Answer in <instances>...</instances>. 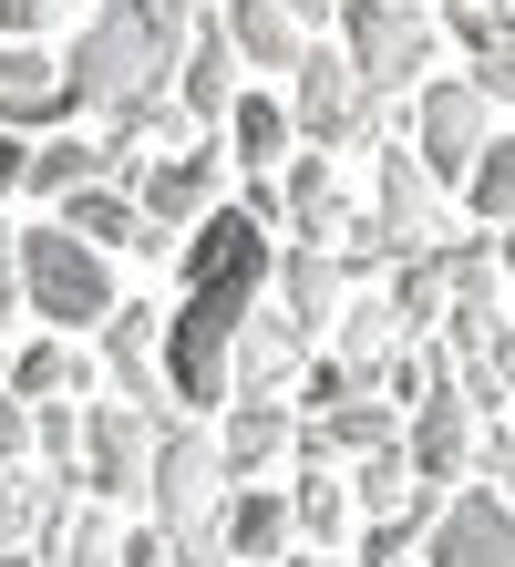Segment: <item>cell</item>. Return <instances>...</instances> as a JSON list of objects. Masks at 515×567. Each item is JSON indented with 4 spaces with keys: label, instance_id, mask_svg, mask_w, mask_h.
<instances>
[{
    "label": "cell",
    "instance_id": "cell-1",
    "mask_svg": "<svg viewBox=\"0 0 515 567\" xmlns=\"http://www.w3.org/2000/svg\"><path fill=\"white\" fill-rule=\"evenodd\" d=\"M268 269H279V248L237 207L186 227V310L165 320V403H186V413L227 403V351H237V330L258 320Z\"/></svg>",
    "mask_w": 515,
    "mask_h": 567
},
{
    "label": "cell",
    "instance_id": "cell-2",
    "mask_svg": "<svg viewBox=\"0 0 515 567\" xmlns=\"http://www.w3.org/2000/svg\"><path fill=\"white\" fill-rule=\"evenodd\" d=\"M206 11H176V0H93L83 42L62 52V93H73V114H134L155 104V93H176V62H186V31Z\"/></svg>",
    "mask_w": 515,
    "mask_h": 567
},
{
    "label": "cell",
    "instance_id": "cell-3",
    "mask_svg": "<svg viewBox=\"0 0 515 567\" xmlns=\"http://www.w3.org/2000/svg\"><path fill=\"white\" fill-rule=\"evenodd\" d=\"M227 495H237V485H227L217 433L165 413V433H155V475H145V506H155V537L176 547V567H206V537H217Z\"/></svg>",
    "mask_w": 515,
    "mask_h": 567
},
{
    "label": "cell",
    "instance_id": "cell-4",
    "mask_svg": "<svg viewBox=\"0 0 515 567\" xmlns=\"http://www.w3.org/2000/svg\"><path fill=\"white\" fill-rule=\"evenodd\" d=\"M21 310L52 320L62 341H93V330L114 320V269H103V248H83L62 217L21 227Z\"/></svg>",
    "mask_w": 515,
    "mask_h": 567
},
{
    "label": "cell",
    "instance_id": "cell-5",
    "mask_svg": "<svg viewBox=\"0 0 515 567\" xmlns=\"http://www.w3.org/2000/svg\"><path fill=\"white\" fill-rule=\"evenodd\" d=\"M340 52H351V73L382 93V104H412V93L433 83L443 21L423 0H340Z\"/></svg>",
    "mask_w": 515,
    "mask_h": 567
},
{
    "label": "cell",
    "instance_id": "cell-6",
    "mask_svg": "<svg viewBox=\"0 0 515 567\" xmlns=\"http://www.w3.org/2000/svg\"><path fill=\"white\" fill-rule=\"evenodd\" d=\"M402 124V104H382V93H371L361 73H351V52H320L309 42V62L289 73V135L299 145H371V135H392Z\"/></svg>",
    "mask_w": 515,
    "mask_h": 567
},
{
    "label": "cell",
    "instance_id": "cell-7",
    "mask_svg": "<svg viewBox=\"0 0 515 567\" xmlns=\"http://www.w3.org/2000/svg\"><path fill=\"white\" fill-rule=\"evenodd\" d=\"M155 413H134V403H83V495L93 506H134L145 495V475H155Z\"/></svg>",
    "mask_w": 515,
    "mask_h": 567
},
{
    "label": "cell",
    "instance_id": "cell-8",
    "mask_svg": "<svg viewBox=\"0 0 515 567\" xmlns=\"http://www.w3.org/2000/svg\"><path fill=\"white\" fill-rule=\"evenodd\" d=\"M485 145H495V124H485V93H474L464 73L412 93V155H423V176H433V186H464Z\"/></svg>",
    "mask_w": 515,
    "mask_h": 567
},
{
    "label": "cell",
    "instance_id": "cell-9",
    "mask_svg": "<svg viewBox=\"0 0 515 567\" xmlns=\"http://www.w3.org/2000/svg\"><path fill=\"white\" fill-rule=\"evenodd\" d=\"M402 454H412V475L454 495V475H474V454H485V413H474V392L464 382H443L423 392V403L402 413Z\"/></svg>",
    "mask_w": 515,
    "mask_h": 567
},
{
    "label": "cell",
    "instance_id": "cell-10",
    "mask_svg": "<svg viewBox=\"0 0 515 567\" xmlns=\"http://www.w3.org/2000/svg\"><path fill=\"white\" fill-rule=\"evenodd\" d=\"M217 186H227V145H196V155H165L134 176V207H145V227L165 248H186L196 217H217Z\"/></svg>",
    "mask_w": 515,
    "mask_h": 567
},
{
    "label": "cell",
    "instance_id": "cell-11",
    "mask_svg": "<svg viewBox=\"0 0 515 567\" xmlns=\"http://www.w3.org/2000/svg\"><path fill=\"white\" fill-rule=\"evenodd\" d=\"M412 567H515V506L505 495H443Z\"/></svg>",
    "mask_w": 515,
    "mask_h": 567
},
{
    "label": "cell",
    "instance_id": "cell-12",
    "mask_svg": "<svg viewBox=\"0 0 515 567\" xmlns=\"http://www.w3.org/2000/svg\"><path fill=\"white\" fill-rule=\"evenodd\" d=\"M155 299H114V320L93 330V361H103V382H114V403H134V413H155L165 423V372H155Z\"/></svg>",
    "mask_w": 515,
    "mask_h": 567
},
{
    "label": "cell",
    "instance_id": "cell-13",
    "mask_svg": "<svg viewBox=\"0 0 515 567\" xmlns=\"http://www.w3.org/2000/svg\"><path fill=\"white\" fill-rule=\"evenodd\" d=\"M371 217H382V238H392V269L443 248V186L423 176L412 145H382V207H371Z\"/></svg>",
    "mask_w": 515,
    "mask_h": 567
},
{
    "label": "cell",
    "instance_id": "cell-14",
    "mask_svg": "<svg viewBox=\"0 0 515 567\" xmlns=\"http://www.w3.org/2000/svg\"><path fill=\"white\" fill-rule=\"evenodd\" d=\"M52 124H73V93H62V52L11 42V52H0V135H31V145H42Z\"/></svg>",
    "mask_w": 515,
    "mask_h": 567
},
{
    "label": "cell",
    "instance_id": "cell-15",
    "mask_svg": "<svg viewBox=\"0 0 515 567\" xmlns=\"http://www.w3.org/2000/svg\"><path fill=\"white\" fill-rule=\"evenodd\" d=\"M268 289H279V320L299 330V341H320V330L340 320V310H351V269H340V258L330 248H279V269H268Z\"/></svg>",
    "mask_w": 515,
    "mask_h": 567
},
{
    "label": "cell",
    "instance_id": "cell-16",
    "mask_svg": "<svg viewBox=\"0 0 515 567\" xmlns=\"http://www.w3.org/2000/svg\"><path fill=\"white\" fill-rule=\"evenodd\" d=\"M299 330L279 320V310H258L248 330H237V351H227V403H279V382L299 372Z\"/></svg>",
    "mask_w": 515,
    "mask_h": 567
},
{
    "label": "cell",
    "instance_id": "cell-17",
    "mask_svg": "<svg viewBox=\"0 0 515 567\" xmlns=\"http://www.w3.org/2000/svg\"><path fill=\"white\" fill-rule=\"evenodd\" d=\"M176 104L217 135L227 104H237V42H227V21H196L186 31V62H176Z\"/></svg>",
    "mask_w": 515,
    "mask_h": 567
},
{
    "label": "cell",
    "instance_id": "cell-18",
    "mask_svg": "<svg viewBox=\"0 0 515 567\" xmlns=\"http://www.w3.org/2000/svg\"><path fill=\"white\" fill-rule=\"evenodd\" d=\"M52 217L73 227L83 248H103V258H114V248H145V258H165V238L145 227V207H134V186H83V196H62Z\"/></svg>",
    "mask_w": 515,
    "mask_h": 567
},
{
    "label": "cell",
    "instance_id": "cell-19",
    "mask_svg": "<svg viewBox=\"0 0 515 567\" xmlns=\"http://www.w3.org/2000/svg\"><path fill=\"white\" fill-rule=\"evenodd\" d=\"M289 495H268V485H237L227 495V516H217V547H227V567H279L289 557Z\"/></svg>",
    "mask_w": 515,
    "mask_h": 567
},
{
    "label": "cell",
    "instance_id": "cell-20",
    "mask_svg": "<svg viewBox=\"0 0 515 567\" xmlns=\"http://www.w3.org/2000/svg\"><path fill=\"white\" fill-rule=\"evenodd\" d=\"M62 516H73V485H62V475H21V464H0V557H31Z\"/></svg>",
    "mask_w": 515,
    "mask_h": 567
},
{
    "label": "cell",
    "instance_id": "cell-21",
    "mask_svg": "<svg viewBox=\"0 0 515 567\" xmlns=\"http://www.w3.org/2000/svg\"><path fill=\"white\" fill-rule=\"evenodd\" d=\"M217 21H227L237 62H258V73H299V62H309V31H299L289 0H227Z\"/></svg>",
    "mask_w": 515,
    "mask_h": 567
},
{
    "label": "cell",
    "instance_id": "cell-22",
    "mask_svg": "<svg viewBox=\"0 0 515 567\" xmlns=\"http://www.w3.org/2000/svg\"><path fill=\"white\" fill-rule=\"evenodd\" d=\"M93 382H103V361L83 341H62V330H52V341H31V351H11V392H21L31 413H42V403H83Z\"/></svg>",
    "mask_w": 515,
    "mask_h": 567
},
{
    "label": "cell",
    "instance_id": "cell-23",
    "mask_svg": "<svg viewBox=\"0 0 515 567\" xmlns=\"http://www.w3.org/2000/svg\"><path fill=\"white\" fill-rule=\"evenodd\" d=\"M217 454H227V485H248V475H268L279 454H299L289 403H237V413L217 423Z\"/></svg>",
    "mask_w": 515,
    "mask_h": 567
},
{
    "label": "cell",
    "instance_id": "cell-24",
    "mask_svg": "<svg viewBox=\"0 0 515 567\" xmlns=\"http://www.w3.org/2000/svg\"><path fill=\"white\" fill-rule=\"evenodd\" d=\"M227 145H237V176H279V165L299 155L289 104H268V93H237V104H227Z\"/></svg>",
    "mask_w": 515,
    "mask_h": 567
},
{
    "label": "cell",
    "instance_id": "cell-25",
    "mask_svg": "<svg viewBox=\"0 0 515 567\" xmlns=\"http://www.w3.org/2000/svg\"><path fill=\"white\" fill-rule=\"evenodd\" d=\"M330 341H340L330 361H351L361 382H382V361H392V351L412 341V330H402V310H392V299H351V310L330 320Z\"/></svg>",
    "mask_w": 515,
    "mask_h": 567
},
{
    "label": "cell",
    "instance_id": "cell-26",
    "mask_svg": "<svg viewBox=\"0 0 515 567\" xmlns=\"http://www.w3.org/2000/svg\"><path fill=\"white\" fill-rule=\"evenodd\" d=\"M289 526L309 547H340V526H351V485L330 475V464H299V485H289Z\"/></svg>",
    "mask_w": 515,
    "mask_h": 567
},
{
    "label": "cell",
    "instance_id": "cell-27",
    "mask_svg": "<svg viewBox=\"0 0 515 567\" xmlns=\"http://www.w3.org/2000/svg\"><path fill=\"white\" fill-rule=\"evenodd\" d=\"M42 547H52V567H124V526H114V506H73Z\"/></svg>",
    "mask_w": 515,
    "mask_h": 567
},
{
    "label": "cell",
    "instance_id": "cell-28",
    "mask_svg": "<svg viewBox=\"0 0 515 567\" xmlns=\"http://www.w3.org/2000/svg\"><path fill=\"white\" fill-rule=\"evenodd\" d=\"M83 186H103V145H31V176H21V196L62 207V196H83Z\"/></svg>",
    "mask_w": 515,
    "mask_h": 567
},
{
    "label": "cell",
    "instance_id": "cell-29",
    "mask_svg": "<svg viewBox=\"0 0 515 567\" xmlns=\"http://www.w3.org/2000/svg\"><path fill=\"white\" fill-rule=\"evenodd\" d=\"M412 495H423V475H412V454H402V444L361 454V475H351V506H361V516H402Z\"/></svg>",
    "mask_w": 515,
    "mask_h": 567
},
{
    "label": "cell",
    "instance_id": "cell-30",
    "mask_svg": "<svg viewBox=\"0 0 515 567\" xmlns=\"http://www.w3.org/2000/svg\"><path fill=\"white\" fill-rule=\"evenodd\" d=\"M464 196H474V217H485V227H515V135H495L485 155H474Z\"/></svg>",
    "mask_w": 515,
    "mask_h": 567
},
{
    "label": "cell",
    "instance_id": "cell-31",
    "mask_svg": "<svg viewBox=\"0 0 515 567\" xmlns=\"http://www.w3.org/2000/svg\"><path fill=\"white\" fill-rule=\"evenodd\" d=\"M31 464L73 485V464H83V403H42V413H31Z\"/></svg>",
    "mask_w": 515,
    "mask_h": 567
},
{
    "label": "cell",
    "instance_id": "cell-32",
    "mask_svg": "<svg viewBox=\"0 0 515 567\" xmlns=\"http://www.w3.org/2000/svg\"><path fill=\"white\" fill-rule=\"evenodd\" d=\"M443 31H454L474 62H485V52H515V0H454V11H443Z\"/></svg>",
    "mask_w": 515,
    "mask_h": 567
},
{
    "label": "cell",
    "instance_id": "cell-33",
    "mask_svg": "<svg viewBox=\"0 0 515 567\" xmlns=\"http://www.w3.org/2000/svg\"><path fill=\"white\" fill-rule=\"evenodd\" d=\"M21 330V227H0V341Z\"/></svg>",
    "mask_w": 515,
    "mask_h": 567
},
{
    "label": "cell",
    "instance_id": "cell-34",
    "mask_svg": "<svg viewBox=\"0 0 515 567\" xmlns=\"http://www.w3.org/2000/svg\"><path fill=\"white\" fill-rule=\"evenodd\" d=\"M0 464H31V403L0 382Z\"/></svg>",
    "mask_w": 515,
    "mask_h": 567
},
{
    "label": "cell",
    "instance_id": "cell-35",
    "mask_svg": "<svg viewBox=\"0 0 515 567\" xmlns=\"http://www.w3.org/2000/svg\"><path fill=\"white\" fill-rule=\"evenodd\" d=\"M52 11H62V0H0V42H42Z\"/></svg>",
    "mask_w": 515,
    "mask_h": 567
},
{
    "label": "cell",
    "instance_id": "cell-36",
    "mask_svg": "<svg viewBox=\"0 0 515 567\" xmlns=\"http://www.w3.org/2000/svg\"><path fill=\"white\" fill-rule=\"evenodd\" d=\"M474 464H485V495L515 506V433H485V454H474Z\"/></svg>",
    "mask_w": 515,
    "mask_h": 567
},
{
    "label": "cell",
    "instance_id": "cell-37",
    "mask_svg": "<svg viewBox=\"0 0 515 567\" xmlns=\"http://www.w3.org/2000/svg\"><path fill=\"white\" fill-rule=\"evenodd\" d=\"M474 93H485V104H515V52H485V62H474V73H464Z\"/></svg>",
    "mask_w": 515,
    "mask_h": 567
},
{
    "label": "cell",
    "instance_id": "cell-38",
    "mask_svg": "<svg viewBox=\"0 0 515 567\" xmlns=\"http://www.w3.org/2000/svg\"><path fill=\"white\" fill-rule=\"evenodd\" d=\"M21 176H31V135H0V196H21Z\"/></svg>",
    "mask_w": 515,
    "mask_h": 567
},
{
    "label": "cell",
    "instance_id": "cell-39",
    "mask_svg": "<svg viewBox=\"0 0 515 567\" xmlns=\"http://www.w3.org/2000/svg\"><path fill=\"white\" fill-rule=\"evenodd\" d=\"M124 567H176V547H165L155 526H145V537H124Z\"/></svg>",
    "mask_w": 515,
    "mask_h": 567
},
{
    "label": "cell",
    "instance_id": "cell-40",
    "mask_svg": "<svg viewBox=\"0 0 515 567\" xmlns=\"http://www.w3.org/2000/svg\"><path fill=\"white\" fill-rule=\"evenodd\" d=\"M289 11H299V31H309V21H330V11H340V0H289Z\"/></svg>",
    "mask_w": 515,
    "mask_h": 567
},
{
    "label": "cell",
    "instance_id": "cell-41",
    "mask_svg": "<svg viewBox=\"0 0 515 567\" xmlns=\"http://www.w3.org/2000/svg\"><path fill=\"white\" fill-rule=\"evenodd\" d=\"M505 269H515V227H505Z\"/></svg>",
    "mask_w": 515,
    "mask_h": 567
},
{
    "label": "cell",
    "instance_id": "cell-42",
    "mask_svg": "<svg viewBox=\"0 0 515 567\" xmlns=\"http://www.w3.org/2000/svg\"><path fill=\"white\" fill-rule=\"evenodd\" d=\"M0 567H31V557H0Z\"/></svg>",
    "mask_w": 515,
    "mask_h": 567
}]
</instances>
